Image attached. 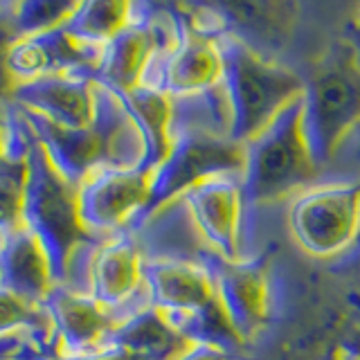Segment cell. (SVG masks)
I'll return each mask as SVG.
<instances>
[{"label":"cell","mask_w":360,"mask_h":360,"mask_svg":"<svg viewBox=\"0 0 360 360\" xmlns=\"http://www.w3.org/2000/svg\"><path fill=\"white\" fill-rule=\"evenodd\" d=\"M354 27H356V32L360 34V7L356 9V16H354Z\"/></svg>","instance_id":"cell-15"},{"label":"cell","mask_w":360,"mask_h":360,"mask_svg":"<svg viewBox=\"0 0 360 360\" xmlns=\"http://www.w3.org/2000/svg\"><path fill=\"white\" fill-rule=\"evenodd\" d=\"M223 54V86L232 108V140L248 144L277 112L304 95V77L230 32L217 34Z\"/></svg>","instance_id":"cell-1"},{"label":"cell","mask_w":360,"mask_h":360,"mask_svg":"<svg viewBox=\"0 0 360 360\" xmlns=\"http://www.w3.org/2000/svg\"><path fill=\"white\" fill-rule=\"evenodd\" d=\"M304 117L313 153L326 165L360 127V50L333 43L304 79Z\"/></svg>","instance_id":"cell-3"},{"label":"cell","mask_w":360,"mask_h":360,"mask_svg":"<svg viewBox=\"0 0 360 360\" xmlns=\"http://www.w3.org/2000/svg\"><path fill=\"white\" fill-rule=\"evenodd\" d=\"M155 169H106L84 180L79 217L88 230L112 232L135 217H146L153 202Z\"/></svg>","instance_id":"cell-8"},{"label":"cell","mask_w":360,"mask_h":360,"mask_svg":"<svg viewBox=\"0 0 360 360\" xmlns=\"http://www.w3.org/2000/svg\"><path fill=\"white\" fill-rule=\"evenodd\" d=\"M290 239L309 257L335 259L360 243V180L320 183L288 207Z\"/></svg>","instance_id":"cell-4"},{"label":"cell","mask_w":360,"mask_h":360,"mask_svg":"<svg viewBox=\"0 0 360 360\" xmlns=\"http://www.w3.org/2000/svg\"><path fill=\"white\" fill-rule=\"evenodd\" d=\"M144 288L149 307L167 315L196 340H200L202 322L219 320L228 324L219 304L217 279L207 264L151 259L144 262Z\"/></svg>","instance_id":"cell-5"},{"label":"cell","mask_w":360,"mask_h":360,"mask_svg":"<svg viewBox=\"0 0 360 360\" xmlns=\"http://www.w3.org/2000/svg\"><path fill=\"white\" fill-rule=\"evenodd\" d=\"M210 266V264H207ZM217 279L219 304L225 322L236 340H252L270 320L273 290H270L268 264L264 257L225 262L214 257L210 266Z\"/></svg>","instance_id":"cell-9"},{"label":"cell","mask_w":360,"mask_h":360,"mask_svg":"<svg viewBox=\"0 0 360 360\" xmlns=\"http://www.w3.org/2000/svg\"><path fill=\"white\" fill-rule=\"evenodd\" d=\"M245 174V144L212 133L178 131L174 146L155 169L153 202L149 214L160 212L183 191L212 178H241ZM146 214V217H149Z\"/></svg>","instance_id":"cell-6"},{"label":"cell","mask_w":360,"mask_h":360,"mask_svg":"<svg viewBox=\"0 0 360 360\" xmlns=\"http://www.w3.org/2000/svg\"><path fill=\"white\" fill-rule=\"evenodd\" d=\"M219 84H223V54L217 37L183 20L178 45L155 61L144 86H155L178 99L205 93Z\"/></svg>","instance_id":"cell-10"},{"label":"cell","mask_w":360,"mask_h":360,"mask_svg":"<svg viewBox=\"0 0 360 360\" xmlns=\"http://www.w3.org/2000/svg\"><path fill=\"white\" fill-rule=\"evenodd\" d=\"M174 202L185 207L200 241L212 250V257L225 262L243 259V210L245 191L241 178H212L189 187Z\"/></svg>","instance_id":"cell-7"},{"label":"cell","mask_w":360,"mask_h":360,"mask_svg":"<svg viewBox=\"0 0 360 360\" xmlns=\"http://www.w3.org/2000/svg\"><path fill=\"white\" fill-rule=\"evenodd\" d=\"M212 11L217 16L219 34L230 32L239 39L250 34L268 43L286 39L297 20V5L288 3H223L212 5Z\"/></svg>","instance_id":"cell-13"},{"label":"cell","mask_w":360,"mask_h":360,"mask_svg":"<svg viewBox=\"0 0 360 360\" xmlns=\"http://www.w3.org/2000/svg\"><path fill=\"white\" fill-rule=\"evenodd\" d=\"M115 93V90H112ZM146 144V169H158L174 146V97L155 86L117 93Z\"/></svg>","instance_id":"cell-12"},{"label":"cell","mask_w":360,"mask_h":360,"mask_svg":"<svg viewBox=\"0 0 360 360\" xmlns=\"http://www.w3.org/2000/svg\"><path fill=\"white\" fill-rule=\"evenodd\" d=\"M176 360H230L228 349L212 340H194Z\"/></svg>","instance_id":"cell-14"},{"label":"cell","mask_w":360,"mask_h":360,"mask_svg":"<svg viewBox=\"0 0 360 360\" xmlns=\"http://www.w3.org/2000/svg\"><path fill=\"white\" fill-rule=\"evenodd\" d=\"M322 165L313 153L304 117V99L297 97L277 112L268 127L245 144V200L255 205L295 198L313 187Z\"/></svg>","instance_id":"cell-2"},{"label":"cell","mask_w":360,"mask_h":360,"mask_svg":"<svg viewBox=\"0 0 360 360\" xmlns=\"http://www.w3.org/2000/svg\"><path fill=\"white\" fill-rule=\"evenodd\" d=\"M144 290V259L131 239L101 245L90 262V292L104 307L117 311Z\"/></svg>","instance_id":"cell-11"}]
</instances>
